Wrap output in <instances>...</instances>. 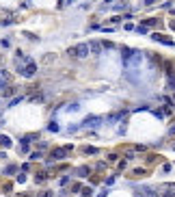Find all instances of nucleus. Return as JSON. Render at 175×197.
Wrapping results in <instances>:
<instances>
[{
    "label": "nucleus",
    "instance_id": "nucleus-1",
    "mask_svg": "<svg viewBox=\"0 0 175 197\" xmlns=\"http://www.w3.org/2000/svg\"><path fill=\"white\" fill-rule=\"evenodd\" d=\"M89 54H91L89 43H78L76 48H71V50H69V56H76V59H87Z\"/></svg>",
    "mask_w": 175,
    "mask_h": 197
},
{
    "label": "nucleus",
    "instance_id": "nucleus-2",
    "mask_svg": "<svg viewBox=\"0 0 175 197\" xmlns=\"http://www.w3.org/2000/svg\"><path fill=\"white\" fill-rule=\"evenodd\" d=\"M20 74L24 78H33L35 74H37V63L35 61H26V65H22L20 67Z\"/></svg>",
    "mask_w": 175,
    "mask_h": 197
},
{
    "label": "nucleus",
    "instance_id": "nucleus-3",
    "mask_svg": "<svg viewBox=\"0 0 175 197\" xmlns=\"http://www.w3.org/2000/svg\"><path fill=\"white\" fill-rule=\"evenodd\" d=\"M134 195H136V197H158V191H156V189H149V186H143V189H136Z\"/></svg>",
    "mask_w": 175,
    "mask_h": 197
},
{
    "label": "nucleus",
    "instance_id": "nucleus-4",
    "mask_svg": "<svg viewBox=\"0 0 175 197\" xmlns=\"http://www.w3.org/2000/svg\"><path fill=\"white\" fill-rule=\"evenodd\" d=\"M9 82V72L7 69H0V89H4Z\"/></svg>",
    "mask_w": 175,
    "mask_h": 197
},
{
    "label": "nucleus",
    "instance_id": "nucleus-5",
    "mask_svg": "<svg viewBox=\"0 0 175 197\" xmlns=\"http://www.w3.org/2000/svg\"><path fill=\"white\" fill-rule=\"evenodd\" d=\"M89 48H91V52H93V54H99V52H102V48H104V46L99 43V41H91V43H89Z\"/></svg>",
    "mask_w": 175,
    "mask_h": 197
},
{
    "label": "nucleus",
    "instance_id": "nucleus-6",
    "mask_svg": "<svg viewBox=\"0 0 175 197\" xmlns=\"http://www.w3.org/2000/svg\"><path fill=\"white\" fill-rule=\"evenodd\" d=\"M67 154V149L65 147H56V149H52V158H65Z\"/></svg>",
    "mask_w": 175,
    "mask_h": 197
},
{
    "label": "nucleus",
    "instance_id": "nucleus-7",
    "mask_svg": "<svg viewBox=\"0 0 175 197\" xmlns=\"http://www.w3.org/2000/svg\"><path fill=\"white\" fill-rule=\"evenodd\" d=\"M99 124H102V119H99V117H89L82 126H87V128H89V126H99Z\"/></svg>",
    "mask_w": 175,
    "mask_h": 197
},
{
    "label": "nucleus",
    "instance_id": "nucleus-8",
    "mask_svg": "<svg viewBox=\"0 0 175 197\" xmlns=\"http://www.w3.org/2000/svg\"><path fill=\"white\" fill-rule=\"evenodd\" d=\"M156 41H160V43H167V46H173V41L169 39V37H162V35H151Z\"/></svg>",
    "mask_w": 175,
    "mask_h": 197
},
{
    "label": "nucleus",
    "instance_id": "nucleus-9",
    "mask_svg": "<svg viewBox=\"0 0 175 197\" xmlns=\"http://www.w3.org/2000/svg\"><path fill=\"white\" fill-rule=\"evenodd\" d=\"M0 147H11V139L7 134H0Z\"/></svg>",
    "mask_w": 175,
    "mask_h": 197
},
{
    "label": "nucleus",
    "instance_id": "nucleus-10",
    "mask_svg": "<svg viewBox=\"0 0 175 197\" xmlns=\"http://www.w3.org/2000/svg\"><path fill=\"white\" fill-rule=\"evenodd\" d=\"M28 100L33 102V104H39V102H43V96H41V93H35V96H30Z\"/></svg>",
    "mask_w": 175,
    "mask_h": 197
},
{
    "label": "nucleus",
    "instance_id": "nucleus-11",
    "mask_svg": "<svg viewBox=\"0 0 175 197\" xmlns=\"http://www.w3.org/2000/svg\"><path fill=\"white\" fill-rule=\"evenodd\" d=\"M89 171H91L89 167H78V171H76V173H78L80 178H87V175H89Z\"/></svg>",
    "mask_w": 175,
    "mask_h": 197
},
{
    "label": "nucleus",
    "instance_id": "nucleus-12",
    "mask_svg": "<svg viewBox=\"0 0 175 197\" xmlns=\"http://www.w3.org/2000/svg\"><path fill=\"white\" fill-rule=\"evenodd\" d=\"M167 84H169V87L175 91V72L173 74H169V78H167Z\"/></svg>",
    "mask_w": 175,
    "mask_h": 197
},
{
    "label": "nucleus",
    "instance_id": "nucleus-13",
    "mask_svg": "<svg viewBox=\"0 0 175 197\" xmlns=\"http://www.w3.org/2000/svg\"><path fill=\"white\" fill-rule=\"evenodd\" d=\"M2 93H4V98H11L13 93H15V87H4V89H2Z\"/></svg>",
    "mask_w": 175,
    "mask_h": 197
},
{
    "label": "nucleus",
    "instance_id": "nucleus-14",
    "mask_svg": "<svg viewBox=\"0 0 175 197\" xmlns=\"http://www.w3.org/2000/svg\"><path fill=\"white\" fill-rule=\"evenodd\" d=\"M82 152H85V154H97V147H91V145H87V147H82Z\"/></svg>",
    "mask_w": 175,
    "mask_h": 197
},
{
    "label": "nucleus",
    "instance_id": "nucleus-15",
    "mask_svg": "<svg viewBox=\"0 0 175 197\" xmlns=\"http://www.w3.org/2000/svg\"><path fill=\"white\" fill-rule=\"evenodd\" d=\"M22 100H24V98H20V96H17V98H13L11 102H9V106H17V104H20Z\"/></svg>",
    "mask_w": 175,
    "mask_h": 197
},
{
    "label": "nucleus",
    "instance_id": "nucleus-16",
    "mask_svg": "<svg viewBox=\"0 0 175 197\" xmlns=\"http://www.w3.org/2000/svg\"><path fill=\"white\" fill-rule=\"evenodd\" d=\"M52 195H54L52 191H41V193H39V197H52Z\"/></svg>",
    "mask_w": 175,
    "mask_h": 197
},
{
    "label": "nucleus",
    "instance_id": "nucleus-17",
    "mask_svg": "<svg viewBox=\"0 0 175 197\" xmlns=\"http://www.w3.org/2000/svg\"><path fill=\"white\" fill-rule=\"evenodd\" d=\"M156 160H158V156H156V154H151L149 158H147V163H156Z\"/></svg>",
    "mask_w": 175,
    "mask_h": 197
},
{
    "label": "nucleus",
    "instance_id": "nucleus-18",
    "mask_svg": "<svg viewBox=\"0 0 175 197\" xmlns=\"http://www.w3.org/2000/svg\"><path fill=\"white\" fill-rule=\"evenodd\" d=\"M91 193H93V191H91V189H82V195H85V197H89Z\"/></svg>",
    "mask_w": 175,
    "mask_h": 197
},
{
    "label": "nucleus",
    "instance_id": "nucleus-19",
    "mask_svg": "<svg viewBox=\"0 0 175 197\" xmlns=\"http://www.w3.org/2000/svg\"><path fill=\"white\" fill-rule=\"evenodd\" d=\"M99 197H106V193H102V195H99Z\"/></svg>",
    "mask_w": 175,
    "mask_h": 197
},
{
    "label": "nucleus",
    "instance_id": "nucleus-20",
    "mask_svg": "<svg viewBox=\"0 0 175 197\" xmlns=\"http://www.w3.org/2000/svg\"><path fill=\"white\" fill-rule=\"evenodd\" d=\"M20 197H28V195H20Z\"/></svg>",
    "mask_w": 175,
    "mask_h": 197
},
{
    "label": "nucleus",
    "instance_id": "nucleus-21",
    "mask_svg": "<svg viewBox=\"0 0 175 197\" xmlns=\"http://www.w3.org/2000/svg\"><path fill=\"white\" fill-rule=\"evenodd\" d=\"M173 149H175V145H173Z\"/></svg>",
    "mask_w": 175,
    "mask_h": 197
},
{
    "label": "nucleus",
    "instance_id": "nucleus-22",
    "mask_svg": "<svg viewBox=\"0 0 175 197\" xmlns=\"http://www.w3.org/2000/svg\"><path fill=\"white\" fill-rule=\"evenodd\" d=\"M173 197H175V195H173Z\"/></svg>",
    "mask_w": 175,
    "mask_h": 197
}]
</instances>
